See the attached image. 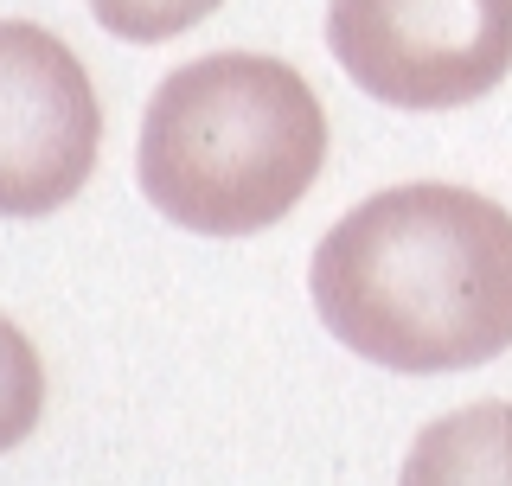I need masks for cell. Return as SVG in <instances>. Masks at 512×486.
<instances>
[{"mask_svg":"<svg viewBox=\"0 0 512 486\" xmlns=\"http://www.w3.org/2000/svg\"><path fill=\"white\" fill-rule=\"evenodd\" d=\"M314 314L384 371H468L512 346V212L423 180L372 192L308 269Z\"/></svg>","mask_w":512,"mask_h":486,"instance_id":"obj_1","label":"cell"},{"mask_svg":"<svg viewBox=\"0 0 512 486\" xmlns=\"http://www.w3.org/2000/svg\"><path fill=\"white\" fill-rule=\"evenodd\" d=\"M327 160V116L308 77L263 52L192 58L154 90L135 180L160 218L199 237L282 224Z\"/></svg>","mask_w":512,"mask_h":486,"instance_id":"obj_2","label":"cell"},{"mask_svg":"<svg viewBox=\"0 0 512 486\" xmlns=\"http://www.w3.org/2000/svg\"><path fill=\"white\" fill-rule=\"evenodd\" d=\"M327 45L391 109H461L512 71V0H327Z\"/></svg>","mask_w":512,"mask_h":486,"instance_id":"obj_3","label":"cell"},{"mask_svg":"<svg viewBox=\"0 0 512 486\" xmlns=\"http://www.w3.org/2000/svg\"><path fill=\"white\" fill-rule=\"evenodd\" d=\"M103 103L58 32L0 20V218H45L90 186Z\"/></svg>","mask_w":512,"mask_h":486,"instance_id":"obj_4","label":"cell"},{"mask_svg":"<svg viewBox=\"0 0 512 486\" xmlns=\"http://www.w3.org/2000/svg\"><path fill=\"white\" fill-rule=\"evenodd\" d=\"M397 486H512V403H468L410 442Z\"/></svg>","mask_w":512,"mask_h":486,"instance_id":"obj_5","label":"cell"},{"mask_svg":"<svg viewBox=\"0 0 512 486\" xmlns=\"http://www.w3.org/2000/svg\"><path fill=\"white\" fill-rule=\"evenodd\" d=\"M39 410H45V365L32 339L0 314V455L39 429Z\"/></svg>","mask_w":512,"mask_h":486,"instance_id":"obj_6","label":"cell"},{"mask_svg":"<svg viewBox=\"0 0 512 486\" xmlns=\"http://www.w3.org/2000/svg\"><path fill=\"white\" fill-rule=\"evenodd\" d=\"M96 26L116 32V39H135V45H160V39H180L218 13V0H90Z\"/></svg>","mask_w":512,"mask_h":486,"instance_id":"obj_7","label":"cell"}]
</instances>
